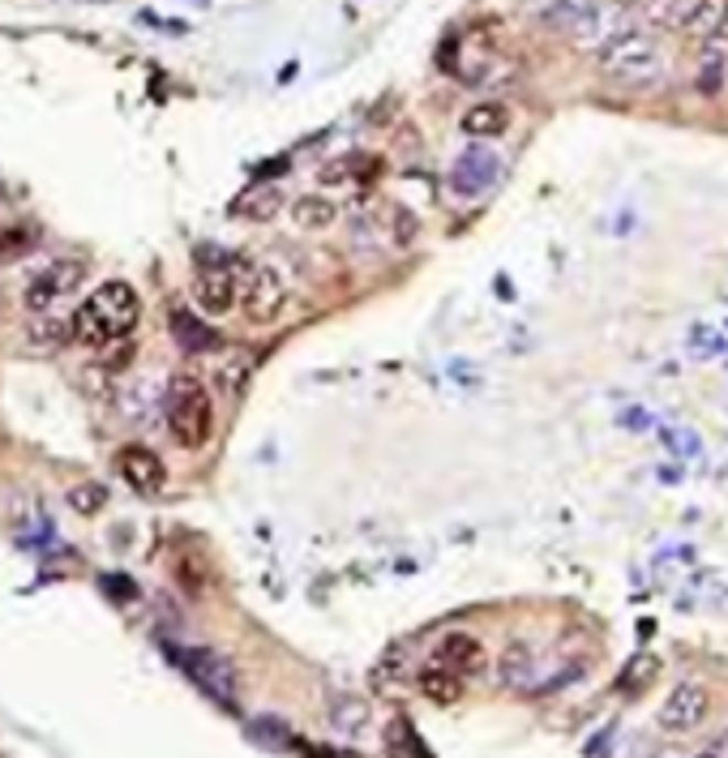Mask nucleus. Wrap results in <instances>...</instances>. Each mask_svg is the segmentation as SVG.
Instances as JSON below:
<instances>
[{"label":"nucleus","instance_id":"f257e3e1","mask_svg":"<svg viewBox=\"0 0 728 758\" xmlns=\"http://www.w3.org/2000/svg\"><path fill=\"white\" fill-rule=\"evenodd\" d=\"M138 318H142V300H138V292L129 287V283H104V287H95L86 300H82V309L74 314V339L82 343V348H108V343H120L133 326H138Z\"/></svg>","mask_w":728,"mask_h":758},{"label":"nucleus","instance_id":"2eb2a0df","mask_svg":"<svg viewBox=\"0 0 728 758\" xmlns=\"http://www.w3.org/2000/svg\"><path fill=\"white\" fill-rule=\"evenodd\" d=\"M292 223L301 232H330L339 223V206L322 194H305V198L292 201Z\"/></svg>","mask_w":728,"mask_h":758},{"label":"nucleus","instance_id":"9b49d317","mask_svg":"<svg viewBox=\"0 0 728 758\" xmlns=\"http://www.w3.org/2000/svg\"><path fill=\"white\" fill-rule=\"evenodd\" d=\"M728 26V0H694L686 22L677 26L691 43H716Z\"/></svg>","mask_w":728,"mask_h":758},{"label":"nucleus","instance_id":"423d86ee","mask_svg":"<svg viewBox=\"0 0 728 758\" xmlns=\"http://www.w3.org/2000/svg\"><path fill=\"white\" fill-rule=\"evenodd\" d=\"M82 275H86V266L74 262V257H61V262L43 266L35 279L26 283V296H22V300H26V314H31V318H35V314H56V305L82 287Z\"/></svg>","mask_w":728,"mask_h":758},{"label":"nucleus","instance_id":"20e7f679","mask_svg":"<svg viewBox=\"0 0 728 758\" xmlns=\"http://www.w3.org/2000/svg\"><path fill=\"white\" fill-rule=\"evenodd\" d=\"M240 314L249 326H274L287 309V275L274 262H258L240 283Z\"/></svg>","mask_w":728,"mask_h":758},{"label":"nucleus","instance_id":"f8f14e48","mask_svg":"<svg viewBox=\"0 0 728 758\" xmlns=\"http://www.w3.org/2000/svg\"><path fill=\"white\" fill-rule=\"evenodd\" d=\"M459 124H463V133H467V138L489 142V138H501V133L510 129V108L498 103V99H485V103H471V108L463 112Z\"/></svg>","mask_w":728,"mask_h":758},{"label":"nucleus","instance_id":"9d476101","mask_svg":"<svg viewBox=\"0 0 728 758\" xmlns=\"http://www.w3.org/2000/svg\"><path fill=\"white\" fill-rule=\"evenodd\" d=\"M485 642L476 639V635H463V630H455V635H446V639L437 642V660L433 664H442V669H450V673H459V678H471V673H480L485 669Z\"/></svg>","mask_w":728,"mask_h":758},{"label":"nucleus","instance_id":"6ab92c4d","mask_svg":"<svg viewBox=\"0 0 728 758\" xmlns=\"http://www.w3.org/2000/svg\"><path fill=\"white\" fill-rule=\"evenodd\" d=\"M31 249H35V232H31V228H22V223L0 228V266H9V262H18V257H26Z\"/></svg>","mask_w":728,"mask_h":758},{"label":"nucleus","instance_id":"4be33fe9","mask_svg":"<svg viewBox=\"0 0 728 758\" xmlns=\"http://www.w3.org/2000/svg\"><path fill=\"white\" fill-rule=\"evenodd\" d=\"M655 673H660V660H655V656H639V660H630V669H626V678H621V690L634 694V690H643Z\"/></svg>","mask_w":728,"mask_h":758},{"label":"nucleus","instance_id":"ddd939ff","mask_svg":"<svg viewBox=\"0 0 728 758\" xmlns=\"http://www.w3.org/2000/svg\"><path fill=\"white\" fill-rule=\"evenodd\" d=\"M279 210H283V189L279 185H253V189H245L236 198V206H231V215L245 219V223H267Z\"/></svg>","mask_w":728,"mask_h":758},{"label":"nucleus","instance_id":"6e6552de","mask_svg":"<svg viewBox=\"0 0 728 758\" xmlns=\"http://www.w3.org/2000/svg\"><path fill=\"white\" fill-rule=\"evenodd\" d=\"M193 296H197V309H202L206 318H224V314L236 309V300H240V279H236V271H231L228 262L219 257L215 266H206V271L197 275Z\"/></svg>","mask_w":728,"mask_h":758},{"label":"nucleus","instance_id":"0eeeda50","mask_svg":"<svg viewBox=\"0 0 728 758\" xmlns=\"http://www.w3.org/2000/svg\"><path fill=\"white\" fill-rule=\"evenodd\" d=\"M707 712H711V694H707V685H698V681H682V685H673L669 694H664V703H660V728L664 733H673V737H691L694 728H703V719H707Z\"/></svg>","mask_w":728,"mask_h":758},{"label":"nucleus","instance_id":"a211bd4d","mask_svg":"<svg viewBox=\"0 0 728 758\" xmlns=\"http://www.w3.org/2000/svg\"><path fill=\"white\" fill-rule=\"evenodd\" d=\"M528 673H532V647H528V642H510L498 664V678L506 681V685H523Z\"/></svg>","mask_w":728,"mask_h":758},{"label":"nucleus","instance_id":"7ed1b4c3","mask_svg":"<svg viewBox=\"0 0 728 758\" xmlns=\"http://www.w3.org/2000/svg\"><path fill=\"white\" fill-rule=\"evenodd\" d=\"M167 433L181 450H206L210 438H215V403H210V391L193 377H181L172 386V399H167Z\"/></svg>","mask_w":728,"mask_h":758},{"label":"nucleus","instance_id":"dca6fc26","mask_svg":"<svg viewBox=\"0 0 728 758\" xmlns=\"http://www.w3.org/2000/svg\"><path fill=\"white\" fill-rule=\"evenodd\" d=\"M694 0H634V18L652 31H677Z\"/></svg>","mask_w":728,"mask_h":758},{"label":"nucleus","instance_id":"aec40b11","mask_svg":"<svg viewBox=\"0 0 728 758\" xmlns=\"http://www.w3.org/2000/svg\"><path fill=\"white\" fill-rule=\"evenodd\" d=\"M69 506H74L82 519H95V515L108 506V493H104V484L86 480V484H74V488H69Z\"/></svg>","mask_w":728,"mask_h":758},{"label":"nucleus","instance_id":"4468645a","mask_svg":"<svg viewBox=\"0 0 728 758\" xmlns=\"http://www.w3.org/2000/svg\"><path fill=\"white\" fill-rule=\"evenodd\" d=\"M167 326H172V334H176V343H181L185 352H215V348H219V334L210 330V321H202L197 314H189V309H172Z\"/></svg>","mask_w":728,"mask_h":758},{"label":"nucleus","instance_id":"b1692460","mask_svg":"<svg viewBox=\"0 0 728 758\" xmlns=\"http://www.w3.org/2000/svg\"><path fill=\"white\" fill-rule=\"evenodd\" d=\"M9 318V292H4V287H0V321Z\"/></svg>","mask_w":728,"mask_h":758},{"label":"nucleus","instance_id":"f03ea898","mask_svg":"<svg viewBox=\"0 0 728 758\" xmlns=\"http://www.w3.org/2000/svg\"><path fill=\"white\" fill-rule=\"evenodd\" d=\"M600 74L621 86H655L664 78V52L648 31H617L613 40L600 43V56H596Z\"/></svg>","mask_w":728,"mask_h":758},{"label":"nucleus","instance_id":"39448f33","mask_svg":"<svg viewBox=\"0 0 728 758\" xmlns=\"http://www.w3.org/2000/svg\"><path fill=\"white\" fill-rule=\"evenodd\" d=\"M172 660H181V669H185L215 703L236 707V669H231L219 651H206V647H176Z\"/></svg>","mask_w":728,"mask_h":758},{"label":"nucleus","instance_id":"5701e85b","mask_svg":"<svg viewBox=\"0 0 728 758\" xmlns=\"http://www.w3.org/2000/svg\"><path fill=\"white\" fill-rule=\"evenodd\" d=\"M698 90L703 95H716L720 90V56H707L703 69H698Z\"/></svg>","mask_w":728,"mask_h":758},{"label":"nucleus","instance_id":"1a4fd4ad","mask_svg":"<svg viewBox=\"0 0 728 758\" xmlns=\"http://www.w3.org/2000/svg\"><path fill=\"white\" fill-rule=\"evenodd\" d=\"M116 472H120V480L133 488V493H159L163 484H167V468H163V459L154 454L151 446H120V454H116Z\"/></svg>","mask_w":728,"mask_h":758},{"label":"nucleus","instance_id":"f3484780","mask_svg":"<svg viewBox=\"0 0 728 758\" xmlns=\"http://www.w3.org/2000/svg\"><path fill=\"white\" fill-rule=\"evenodd\" d=\"M416 685H421L424 699H428V703H437V707H450V703H459L463 699V678L459 673H450V669H442V664L421 669Z\"/></svg>","mask_w":728,"mask_h":758},{"label":"nucleus","instance_id":"412c9836","mask_svg":"<svg viewBox=\"0 0 728 758\" xmlns=\"http://www.w3.org/2000/svg\"><path fill=\"white\" fill-rule=\"evenodd\" d=\"M65 334H74V326L65 318H56V314H35V318H31V339L43 343V348H56Z\"/></svg>","mask_w":728,"mask_h":758},{"label":"nucleus","instance_id":"a878e982","mask_svg":"<svg viewBox=\"0 0 728 758\" xmlns=\"http://www.w3.org/2000/svg\"><path fill=\"white\" fill-rule=\"evenodd\" d=\"M703 758H720V755H703Z\"/></svg>","mask_w":728,"mask_h":758},{"label":"nucleus","instance_id":"393cba45","mask_svg":"<svg viewBox=\"0 0 728 758\" xmlns=\"http://www.w3.org/2000/svg\"><path fill=\"white\" fill-rule=\"evenodd\" d=\"M720 750H728V737H725V741H720Z\"/></svg>","mask_w":728,"mask_h":758}]
</instances>
